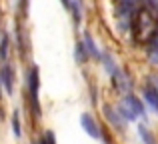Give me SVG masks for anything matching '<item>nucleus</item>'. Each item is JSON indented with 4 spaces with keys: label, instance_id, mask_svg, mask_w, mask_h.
Masks as SVG:
<instances>
[{
    "label": "nucleus",
    "instance_id": "f257e3e1",
    "mask_svg": "<svg viewBox=\"0 0 158 144\" xmlns=\"http://www.w3.org/2000/svg\"><path fill=\"white\" fill-rule=\"evenodd\" d=\"M132 32H134V38L142 44H148L156 36V20L150 14V10L140 8L134 14V18H132Z\"/></svg>",
    "mask_w": 158,
    "mask_h": 144
},
{
    "label": "nucleus",
    "instance_id": "9b49d317",
    "mask_svg": "<svg viewBox=\"0 0 158 144\" xmlns=\"http://www.w3.org/2000/svg\"><path fill=\"white\" fill-rule=\"evenodd\" d=\"M84 42H86V46H88L86 50H88L90 54H98V50H96V46H94V42L90 40V36H84Z\"/></svg>",
    "mask_w": 158,
    "mask_h": 144
},
{
    "label": "nucleus",
    "instance_id": "f8f14e48",
    "mask_svg": "<svg viewBox=\"0 0 158 144\" xmlns=\"http://www.w3.org/2000/svg\"><path fill=\"white\" fill-rule=\"evenodd\" d=\"M40 144H56V138H54L52 132H46L42 136V140H40Z\"/></svg>",
    "mask_w": 158,
    "mask_h": 144
},
{
    "label": "nucleus",
    "instance_id": "423d86ee",
    "mask_svg": "<svg viewBox=\"0 0 158 144\" xmlns=\"http://www.w3.org/2000/svg\"><path fill=\"white\" fill-rule=\"evenodd\" d=\"M2 84L6 86V92H12V72H10V68L8 66H4L2 68Z\"/></svg>",
    "mask_w": 158,
    "mask_h": 144
},
{
    "label": "nucleus",
    "instance_id": "20e7f679",
    "mask_svg": "<svg viewBox=\"0 0 158 144\" xmlns=\"http://www.w3.org/2000/svg\"><path fill=\"white\" fill-rule=\"evenodd\" d=\"M124 104H126V108L130 110L134 116H138V114H144V106H142V102H140L136 96H132V94H128V96L124 98Z\"/></svg>",
    "mask_w": 158,
    "mask_h": 144
},
{
    "label": "nucleus",
    "instance_id": "39448f33",
    "mask_svg": "<svg viewBox=\"0 0 158 144\" xmlns=\"http://www.w3.org/2000/svg\"><path fill=\"white\" fill-rule=\"evenodd\" d=\"M144 96H146V100L152 104V108L158 112V90L152 84H146L144 86Z\"/></svg>",
    "mask_w": 158,
    "mask_h": 144
},
{
    "label": "nucleus",
    "instance_id": "f03ea898",
    "mask_svg": "<svg viewBox=\"0 0 158 144\" xmlns=\"http://www.w3.org/2000/svg\"><path fill=\"white\" fill-rule=\"evenodd\" d=\"M38 86H40L38 68H36V66H32V68H30V74H28V94H30V104H32V110H34V116H40Z\"/></svg>",
    "mask_w": 158,
    "mask_h": 144
},
{
    "label": "nucleus",
    "instance_id": "4468645a",
    "mask_svg": "<svg viewBox=\"0 0 158 144\" xmlns=\"http://www.w3.org/2000/svg\"><path fill=\"white\" fill-rule=\"evenodd\" d=\"M76 50H78V58H80V62H84V60H86V54H84V46H82V44H78V46H76Z\"/></svg>",
    "mask_w": 158,
    "mask_h": 144
},
{
    "label": "nucleus",
    "instance_id": "6e6552de",
    "mask_svg": "<svg viewBox=\"0 0 158 144\" xmlns=\"http://www.w3.org/2000/svg\"><path fill=\"white\" fill-rule=\"evenodd\" d=\"M104 114H106V118L112 122V124L116 126V128H120V120H118V116H116V112L110 108V106H104Z\"/></svg>",
    "mask_w": 158,
    "mask_h": 144
},
{
    "label": "nucleus",
    "instance_id": "0eeeda50",
    "mask_svg": "<svg viewBox=\"0 0 158 144\" xmlns=\"http://www.w3.org/2000/svg\"><path fill=\"white\" fill-rule=\"evenodd\" d=\"M138 134H140V138L144 140V144H156L154 138H152V134L146 130V126H138Z\"/></svg>",
    "mask_w": 158,
    "mask_h": 144
},
{
    "label": "nucleus",
    "instance_id": "9d476101",
    "mask_svg": "<svg viewBox=\"0 0 158 144\" xmlns=\"http://www.w3.org/2000/svg\"><path fill=\"white\" fill-rule=\"evenodd\" d=\"M12 126H14V134L20 136V118H18V112L12 114Z\"/></svg>",
    "mask_w": 158,
    "mask_h": 144
},
{
    "label": "nucleus",
    "instance_id": "2eb2a0df",
    "mask_svg": "<svg viewBox=\"0 0 158 144\" xmlns=\"http://www.w3.org/2000/svg\"><path fill=\"white\" fill-rule=\"evenodd\" d=\"M62 2H64V4H66V6H68V4H70V0H62Z\"/></svg>",
    "mask_w": 158,
    "mask_h": 144
},
{
    "label": "nucleus",
    "instance_id": "7ed1b4c3",
    "mask_svg": "<svg viewBox=\"0 0 158 144\" xmlns=\"http://www.w3.org/2000/svg\"><path fill=\"white\" fill-rule=\"evenodd\" d=\"M80 124H82V128H84V132L88 134V136H92V138H100V130H98V124H96V120H94L90 114H82L80 116Z\"/></svg>",
    "mask_w": 158,
    "mask_h": 144
},
{
    "label": "nucleus",
    "instance_id": "ddd939ff",
    "mask_svg": "<svg viewBox=\"0 0 158 144\" xmlns=\"http://www.w3.org/2000/svg\"><path fill=\"white\" fill-rule=\"evenodd\" d=\"M120 116H126V120H134V118H136L134 114L126 108V106H122V108H120Z\"/></svg>",
    "mask_w": 158,
    "mask_h": 144
},
{
    "label": "nucleus",
    "instance_id": "1a4fd4ad",
    "mask_svg": "<svg viewBox=\"0 0 158 144\" xmlns=\"http://www.w3.org/2000/svg\"><path fill=\"white\" fill-rule=\"evenodd\" d=\"M6 56H8V36L4 34L2 36V42H0V58L6 60Z\"/></svg>",
    "mask_w": 158,
    "mask_h": 144
}]
</instances>
